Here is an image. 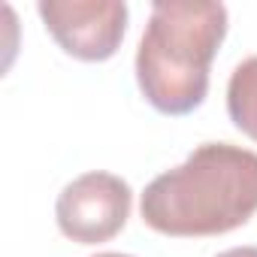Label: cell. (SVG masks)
Masks as SVG:
<instances>
[{
    "mask_svg": "<svg viewBox=\"0 0 257 257\" xmlns=\"http://www.w3.org/2000/svg\"><path fill=\"white\" fill-rule=\"evenodd\" d=\"M143 221L164 236H221L257 212V155L230 143H203L185 164L149 182Z\"/></svg>",
    "mask_w": 257,
    "mask_h": 257,
    "instance_id": "obj_1",
    "label": "cell"
},
{
    "mask_svg": "<svg viewBox=\"0 0 257 257\" xmlns=\"http://www.w3.org/2000/svg\"><path fill=\"white\" fill-rule=\"evenodd\" d=\"M224 37V4H155L137 49V82L143 97L164 115L200 109L209 94V67Z\"/></svg>",
    "mask_w": 257,
    "mask_h": 257,
    "instance_id": "obj_2",
    "label": "cell"
},
{
    "mask_svg": "<svg viewBox=\"0 0 257 257\" xmlns=\"http://www.w3.org/2000/svg\"><path fill=\"white\" fill-rule=\"evenodd\" d=\"M134 191L112 173H85L73 179L55 206L58 227L79 245H100L121 233L131 218Z\"/></svg>",
    "mask_w": 257,
    "mask_h": 257,
    "instance_id": "obj_3",
    "label": "cell"
},
{
    "mask_svg": "<svg viewBox=\"0 0 257 257\" xmlns=\"http://www.w3.org/2000/svg\"><path fill=\"white\" fill-rule=\"evenodd\" d=\"M37 13L55 43L88 64L109 61L127 31L124 0H43Z\"/></svg>",
    "mask_w": 257,
    "mask_h": 257,
    "instance_id": "obj_4",
    "label": "cell"
},
{
    "mask_svg": "<svg viewBox=\"0 0 257 257\" xmlns=\"http://www.w3.org/2000/svg\"><path fill=\"white\" fill-rule=\"evenodd\" d=\"M227 112L239 131L257 143V55L233 70L227 82Z\"/></svg>",
    "mask_w": 257,
    "mask_h": 257,
    "instance_id": "obj_5",
    "label": "cell"
},
{
    "mask_svg": "<svg viewBox=\"0 0 257 257\" xmlns=\"http://www.w3.org/2000/svg\"><path fill=\"white\" fill-rule=\"evenodd\" d=\"M218 257H257V248H254V245H242V248H227V251H221Z\"/></svg>",
    "mask_w": 257,
    "mask_h": 257,
    "instance_id": "obj_6",
    "label": "cell"
},
{
    "mask_svg": "<svg viewBox=\"0 0 257 257\" xmlns=\"http://www.w3.org/2000/svg\"><path fill=\"white\" fill-rule=\"evenodd\" d=\"M94 257H131V254H115V251H103V254H94Z\"/></svg>",
    "mask_w": 257,
    "mask_h": 257,
    "instance_id": "obj_7",
    "label": "cell"
}]
</instances>
